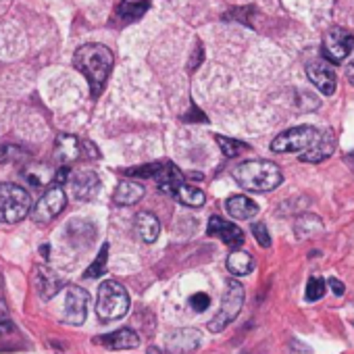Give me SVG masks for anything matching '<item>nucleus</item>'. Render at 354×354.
<instances>
[{
  "instance_id": "412c9836",
  "label": "nucleus",
  "mask_w": 354,
  "mask_h": 354,
  "mask_svg": "<svg viewBox=\"0 0 354 354\" xmlns=\"http://www.w3.org/2000/svg\"><path fill=\"white\" fill-rule=\"evenodd\" d=\"M24 177L28 180V184L34 186V188H42V186H48L50 182H55V173H53V169H48V167L42 165V162H30V165L24 169Z\"/></svg>"
},
{
  "instance_id": "79ce46f5",
  "label": "nucleus",
  "mask_w": 354,
  "mask_h": 354,
  "mask_svg": "<svg viewBox=\"0 0 354 354\" xmlns=\"http://www.w3.org/2000/svg\"><path fill=\"white\" fill-rule=\"evenodd\" d=\"M346 162H348V165H350V167H352V169H354V152H352V154H348V156H346Z\"/></svg>"
},
{
  "instance_id": "aec40b11",
  "label": "nucleus",
  "mask_w": 354,
  "mask_h": 354,
  "mask_svg": "<svg viewBox=\"0 0 354 354\" xmlns=\"http://www.w3.org/2000/svg\"><path fill=\"white\" fill-rule=\"evenodd\" d=\"M136 234L140 236L142 242L152 244L158 238V234H160V221L156 219V215H152L148 211L140 213L136 217Z\"/></svg>"
},
{
  "instance_id": "ea45409f",
  "label": "nucleus",
  "mask_w": 354,
  "mask_h": 354,
  "mask_svg": "<svg viewBox=\"0 0 354 354\" xmlns=\"http://www.w3.org/2000/svg\"><path fill=\"white\" fill-rule=\"evenodd\" d=\"M346 80L354 86V65H348L346 67Z\"/></svg>"
},
{
  "instance_id": "6ab92c4d",
  "label": "nucleus",
  "mask_w": 354,
  "mask_h": 354,
  "mask_svg": "<svg viewBox=\"0 0 354 354\" xmlns=\"http://www.w3.org/2000/svg\"><path fill=\"white\" fill-rule=\"evenodd\" d=\"M142 196H144L142 184H138L136 180H123V182H119L113 201L119 207H129V205H136Z\"/></svg>"
},
{
  "instance_id": "a19ab883",
  "label": "nucleus",
  "mask_w": 354,
  "mask_h": 354,
  "mask_svg": "<svg viewBox=\"0 0 354 354\" xmlns=\"http://www.w3.org/2000/svg\"><path fill=\"white\" fill-rule=\"evenodd\" d=\"M48 250H50V246H48V244H44V246H40V254H42L44 259H48Z\"/></svg>"
},
{
  "instance_id": "1a4fd4ad",
  "label": "nucleus",
  "mask_w": 354,
  "mask_h": 354,
  "mask_svg": "<svg viewBox=\"0 0 354 354\" xmlns=\"http://www.w3.org/2000/svg\"><path fill=\"white\" fill-rule=\"evenodd\" d=\"M65 205H67V196H65L63 188L55 184V188H50V190L36 203V207H34V211H32V217H34V221H38V223H48V221H53L57 215H61V211L65 209Z\"/></svg>"
},
{
  "instance_id": "ddd939ff",
  "label": "nucleus",
  "mask_w": 354,
  "mask_h": 354,
  "mask_svg": "<svg viewBox=\"0 0 354 354\" xmlns=\"http://www.w3.org/2000/svg\"><path fill=\"white\" fill-rule=\"evenodd\" d=\"M207 234L213 236V238H219L223 244H227L230 248H240L244 244V232L232 223V221H225L221 217H211L209 219V227H207Z\"/></svg>"
},
{
  "instance_id": "c85d7f7f",
  "label": "nucleus",
  "mask_w": 354,
  "mask_h": 354,
  "mask_svg": "<svg viewBox=\"0 0 354 354\" xmlns=\"http://www.w3.org/2000/svg\"><path fill=\"white\" fill-rule=\"evenodd\" d=\"M158 167H160V160L148 162V165H140V167H129V169H123V173L129 175V177H144V180H148V177L156 175Z\"/></svg>"
},
{
  "instance_id": "423d86ee",
  "label": "nucleus",
  "mask_w": 354,
  "mask_h": 354,
  "mask_svg": "<svg viewBox=\"0 0 354 354\" xmlns=\"http://www.w3.org/2000/svg\"><path fill=\"white\" fill-rule=\"evenodd\" d=\"M321 136V131L313 125H300V127H292L281 131L273 142H271V150L273 152H304L308 150L317 138Z\"/></svg>"
},
{
  "instance_id": "2f4dec72",
  "label": "nucleus",
  "mask_w": 354,
  "mask_h": 354,
  "mask_svg": "<svg viewBox=\"0 0 354 354\" xmlns=\"http://www.w3.org/2000/svg\"><path fill=\"white\" fill-rule=\"evenodd\" d=\"M252 236H254V240H257L263 248H269L271 236H269V230H267L265 223H254V225H252Z\"/></svg>"
},
{
  "instance_id": "f3484780",
  "label": "nucleus",
  "mask_w": 354,
  "mask_h": 354,
  "mask_svg": "<svg viewBox=\"0 0 354 354\" xmlns=\"http://www.w3.org/2000/svg\"><path fill=\"white\" fill-rule=\"evenodd\" d=\"M94 342L102 344L104 348H111V350H131L140 344V335L129 329V327H123V329H117L113 333H106V335H98Z\"/></svg>"
},
{
  "instance_id": "a878e982",
  "label": "nucleus",
  "mask_w": 354,
  "mask_h": 354,
  "mask_svg": "<svg viewBox=\"0 0 354 354\" xmlns=\"http://www.w3.org/2000/svg\"><path fill=\"white\" fill-rule=\"evenodd\" d=\"M106 261H109V244H102V248H100V252H98L96 261H94L86 271H84V277H86V279L102 277V275H104V271H106Z\"/></svg>"
},
{
  "instance_id": "5701e85b",
  "label": "nucleus",
  "mask_w": 354,
  "mask_h": 354,
  "mask_svg": "<svg viewBox=\"0 0 354 354\" xmlns=\"http://www.w3.org/2000/svg\"><path fill=\"white\" fill-rule=\"evenodd\" d=\"M227 271L236 277L240 275H248L254 271V259L244 252V250H234L230 257H227Z\"/></svg>"
},
{
  "instance_id": "473e14b6",
  "label": "nucleus",
  "mask_w": 354,
  "mask_h": 354,
  "mask_svg": "<svg viewBox=\"0 0 354 354\" xmlns=\"http://www.w3.org/2000/svg\"><path fill=\"white\" fill-rule=\"evenodd\" d=\"M11 315H9V306H7V298H5V286H3V277H0V323H9Z\"/></svg>"
},
{
  "instance_id": "9b49d317",
  "label": "nucleus",
  "mask_w": 354,
  "mask_h": 354,
  "mask_svg": "<svg viewBox=\"0 0 354 354\" xmlns=\"http://www.w3.org/2000/svg\"><path fill=\"white\" fill-rule=\"evenodd\" d=\"M306 75H308L310 84L323 96H331L335 92L337 75H335V69L331 67V63H327V61H313V63L306 65Z\"/></svg>"
},
{
  "instance_id": "58836bf2",
  "label": "nucleus",
  "mask_w": 354,
  "mask_h": 354,
  "mask_svg": "<svg viewBox=\"0 0 354 354\" xmlns=\"http://www.w3.org/2000/svg\"><path fill=\"white\" fill-rule=\"evenodd\" d=\"M327 286L331 288V292H333L335 296H344V292H346L344 283H342L339 279H335V277H331V279L327 281Z\"/></svg>"
},
{
  "instance_id": "f8f14e48",
  "label": "nucleus",
  "mask_w": 354,
  "mask_h": 354,
  "mask_svg": "<svg viewBox=\"0 0 354 354\" xmlns=\"http://www.w3.org/2000/svg\"><path fill=\"white\" fill-rule=\"evenodd\" d=\"M69 186H71V192H73V198L82 201V203H88L92 201L98 190H100V180L94 171H77L69 177Z\"/></svg>"
},
{
  "instance_id": "e433bc0d",
  "label": "nucleus",
  "mask_w": 354,
  "mask_h": 354,
  "mask_svg": "<svg viewBox=\"0 0 354 354\" xmlns=\"http://www.w3.org/2000/svg\"><path fill=\"white\" fill-rule=\"evenodd\" d=\"M67 180H69V169H67V165H63V167L55 173V184H57V186H63Z\"/></svg>"
},
{
  "instance_id": "7ed1b4c3",
  "label": "nucleus",
  "mask_w": 354,
  "mask_h": 354,
  "mask_svg": "<svg viewBox=\"0 0 354 354\" xmlns=\"http://www.w3.org/2000/svg\"><path fill=\"white\" fill-rule=\"evenodd\" d=\"M129 310V294L119 281H102L96 298V315L102 321H115Z\"/></svg>"
},
{
  "instance_id": "f704fd0d",
  "label": "nucleus",
  "mask_w": 354,
  "mask_h": 354,
  "mask_svg": "<svg viewBox=\"0 0 354 354\" xmlns=\"http://www.w3.org/2000/svg\"><path fill=\"white\" fill-rule=\"evenodd\" d=\"M184 121H207V115H205V113H201V111L196 109V104H192L190 113H186V115H184Z\"/></svg>"
},
{
  "instance_id": "4c0bfd02",
  "label": "nucleus",
  "mask_w": 354,
  "mask_h": 354,
  "mask_svg": "<svg viewBox=\"0 0 354 354\" xmlns=\"http://www.w3.org/2000/svg\"><path fill=\"white\" fill-rule=\"evenodd\" d=\"M292 354H313V350H310V346H306L304 342L294 339V342H292Z\"/></svg>"
},
{
  "instance_id": "f257e3e1",
  "label": "nucleus",
  "mask_w": 354,
  "mask_h": 354,
  "mask_svg": "<svg viewBox=\"0 0 354 354\" xmlns=\"http://www.w3.org/2000/svg\"><path fill=\"white\" fill-rule=\"evenodd\" d=\"M113 63H115V57L111 48H106L104 44H84L73 55V65L82 75H86L94 98L100 96L111 75Z\"/></svg>"
},
{
  "instance_id": "c756f323",
  "label": "nucleus",
  "mask_w": 354,
  "mask_h": 354,
  "mask_svg": "<svg viewBox=\"0 0 354 354\" xmlns=\"http://www.w3.org/2000/svg\"><path fill=\"white\" fill-rule=\"evenodd\" d=\"M21 156H26L21 146H17V144H0V162L17 160Z\"/></svg>"
},
{
  "instance_id": "7c9ffc66",
  "label": "nucleus",
  "mask_w": 354,
  "mask_h": 354,
  "mask_svg": "<svg viewBox=\"0 0 354 354\" xmlns=\"http://www.w3.org/2000/svg\"><path fill=\"white\" fill-rule=\"evenodd\" d=\"M188 304L192 306V310L203 313V310H207V308L211 306V296H209V294H205V292L192 294V296H190V300H188Z\"/></svg>"
},
{
  "instance_id": "39448f33",
  "label": "nucleus",
  "mask_w": 354,
  "mask_h": 354,
  "mask_svg": "<svg viewBox=\"0 0 354 354\" xmlns=\"http://www.w3.org/2000/svg\"><path fill=\"white\" fill-rule=\"evenodd\" d=\"M244 306V286L236 279H227V286H225V294H223V304L217 313L215 319H211L209 323V329L213 333L225 329L242 310Z\"/></svg>"
},
{
  "instance_id": "20e7f679",
  "label": "nucleus",
  "mask_w": 354,
  "mask_h": 354,
  "mask_svg": "<svg viewBox=\"0 0 354 354\" xmlns=\"http://www.w3.org/2000/svg\"><path fill=\"white\" fill-rule=\"evenodd\" d=\"M32 211V196L17 184H0V221L19 223Z\"/></svg>"
},
{
  "instance_id": "bb28decb",
  "label": "nucleus",
  "mask_w": 354,
  "mask_h": 354,
  "mask_svg": "<svg viewBox=\"0 0 354 354\" xmlns=\"http://www.w3.org/2000/svg\"><path fill=\"white\" fill-rule=\"evenodd\" d=\"M215 140H217V144H219L221 152H223L227 158H232V156H238V154H242L244 150H248V144H246V142H240V140H234V138L215 136Z\"/></svg>"
},
{
  "instance_id": "cd10ccee",
  "label": "nucleus",
  "mask_w": 354,
  "mask_h": 354,
  "mask_svg": "<svg viewBox=\"0 0 354 354\" xmlns=\"http://www.w3.org/2000/svg\"><path fill=\"white\" fill-rule=\"evenodd\" d=\"M325 288H327V281H325L323 277H317V275H313V277L308 279V283H306L304 298H306L308 302H317V300H321V298H323V294H325Z\"/></svg>"
},
{
  "instance_id": "4468645a",
  "label": "nucleus",
  "mask_w": 354,
  "mask_h": 354,
  "mask_svg": "<svg viewBox=\"0 0 354 354\" xmlns=\"http://www.w3.org/2000/svg\"><path fill=\"white\" fill-rule=\"evenodd\" d=\"M154 182H156V186H158V190L162 194L173 196L177 192V188L186 184V177H184V173L180 171V167H177L175 162L160 160V167H158V171L154 175Z\"/></svg>"
},
{
  "instance_id": "f03ea898",
  "label": "nucleus",
  "mask_w": 354,
  "mask_h": 354,
  "mask_svg": "<svg viewBox=\"0 0 354 354\" xmlns=\"http://www.w3.org/2000/svg\"><path fill=\"white\" fill-rule=\"evenodd\" d=\"M234 180L244 190L271 192L281 184L283 175H281V169L275 162L265 160V158H252V160L240 162L234 169Z\"/></svg>"
},
{
  "instance_id": "72a5a7b5",
  "label": "nucleus",
  "mask_w": 354,
  "mask_h": 354,
  "mask_svg": "<svg viewBox=\"0 0 354 354\" xmlns=\"http://www.w3.org/2000/svg\"><path fill=\"white\" fill-rule=\"evenodd\" d=\"M82 156H86V158H98L100 154H98L96 144H92L90 140H82Z\"/></svg>"
},
{
  "instance_id": "4be33fe9",
  "label": "nucleus",
  "mask_w": 354,
  "mask_h": 354,
  "mask_svg": "<svg viewBox=\"0 0 354 354\" xmlns=\"http://www.w3.org/2000/svg\"><path fill=\"white\" fill-rule=\"evenodd\" d=\"M150 9V0H121L117 7V15L123 21H138Z\"/></svg>"
},
{
  "instance_id": "6e6552de",
  "label": "nucleus",
  "mask_w": 354,
  "mask_h": 354,
  "mask_svg": "<svg viewBox=\"0 0 354 354\" xmlns=\"http://www.w3.org/2000/svg\"><path fill=\"white\" fill-rule=\"evenodd\" d=\"M354 48V36L346 28H331L323 38V57L329 63H342Z\"/></svg>"
},
{
  "instance_id": "2eb2a0df",
  "label": "nucleus",
  "mask_w": 354,
  "mask_h": 354,
  "mask_svg": "<svg viewBox=\"0 0 354 354\" xmlns=\"http://www.w3.org/2000/svg\"><path fill=\"white\" fill-rule=\"evenodd\" d=\"M77 158H82V140L71 133H59L55 140V160L69 165Z\"/></svg>"
},
{
  "instance_id": "393cba45",
  "label": "nucleus",
  "mask_w": 354,
  "mask_h": 354,
  "mask_svg": "<svg viewBox=\"0 0 354 354\" xmlns=\"http://www.w3.org/2000/svg\"><path fill=\"white\" fill-rule=\"evenodd\" d=\"M294 232L300 240H306V238H313L317 234L323 232V223L317 215H302L296 219L294 223Z\"/></svg>"
},
{
  "instance_id": "9d476101",
  "label": "nucleus",
  "mask_w": 354,
  "mask_h": 354,
  "mask_svg": "<svg viewBox=\"0 0 354 354\" xmlns=\"http://www.w3.org/2000/svg\"><path fill=\"white\" fill-rule=\"evenodd\" d=\"M32 279H34V288H36L38 296L44 302L53 300L61 292V288L65 286V279L57 271H53L50 267H46V265H36Z\"/></svg>"
},
{
  "instance_id": "0eeeda50",
  "label": "nucleus",
  "mask_w": 354,
  "mask_h": 354,
  "mask_svg": "<svg viewBox=\"0 0 354 354\" xmlns=\"http://www.w3.org/2000/svg\"><path fill=\"white\" fill-rule=\"evenodd\" d=\"M88 302L90 296L80 286H67L61 306V321L69 325H82L88 317Z\"/></svg>"
},
{
  "instance_id": "a211bd4d",
  "label": "nucleus",
  "mask_w": 354,
  "mask_h": 354,
  "mask_svg": "<svg viewBox=\"0 0 354 354\" xmlns=\"http://www.w3.org/2000/svg\"><path fill=\"white\" fill-rule=\"evenodd\" d=\"M225 209H227V213H230L234 219H240V221H248V219H252V217L259 213L257 203L250 201V198L244 196V194L230 196V198L225 201Z\"/></svg>"
},
{
  "instance_id": "dca6fc26",
  "label": "nucleus",
  "mask_w": 354,
  "mask_h": 354,
  "mask_svg": "<svg viewBox=\"0 0 354 354\" xmlns=\"http://www.w3.org/2000/svg\"><path fill=\"white\" fill-rule=\"evenodd\" d=\"M333 152H335V138H333L331 131H323V133L317 138V142H315L308 150H304V152L300 154V160H304V162H323V160H327Z\"/></svg>"
},
{
  "instance_id": "b1692460",
  "label": "nucleus",
  "mask_w": 354,
  "mask_h": 354,
  "mask_svg": "<svg viewBox=\"0 0 354 354\" xmlns=\"http://www.w3.org/2000/svg\"><path fill=\"white\" fill-rule=\"evenodd\" d=\"M173 198H175L177 203H180V205L190 207V209H198V207H203L205 201H207V196H205V192H203L201 188H194V186H188V184H184V186L177 188V192L173 194Z\"/></svg>"
},
{
  "instance_id": "c9c22d12",
  "label": "nucleus",
  "mask_w": 354,
  "mask_h": 354,
  "mask_svg": "<svg viewBox=\"0 0 354 354\" xmlns=\"http://www.w3.org/2000/svg\"><path fill=\"white\" fill-rule=\"evenodd\" d=\"M203 61H205V48L198 44V46H196V50H194V59L190 61V71H194Z\"/></svg>"
}]
</instances>
